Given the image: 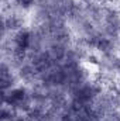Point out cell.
Returning a JSON list of instances; mask_svg holds the SVG:
<instances>
[{
    "mask_svg": "<svg viewBox=\"0 0 120 121\" xmlns=\"http://www.w3.org/2000/svg\"><path fill=\"white\" fill-rule=\"evenodd\" d=\"M23 94H24V91H23V90H17V91H14V93H13V97L18 100V99H23Z\"/></svg>",
    "mask_w": 120,
    "mask_h": 121,
    "instance_id": "cell-1",
    "label": "cell"
}]
</instances>
